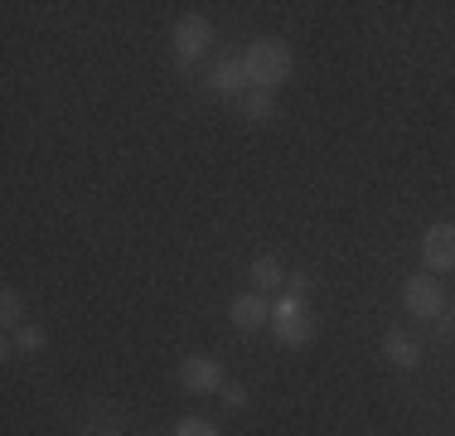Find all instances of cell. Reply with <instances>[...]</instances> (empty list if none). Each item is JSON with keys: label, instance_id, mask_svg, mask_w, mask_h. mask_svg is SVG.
<instances>
[{"label": "cell", "instance_id": "obj_16", "mask_svg": "<svg viewBox=\"0 0 455 436\" xmlns=\"http://www.w3.org/2000/svg\"><path fill=\"white\" fill-rule=\"evenodd\" d=\"M310 287H315V281H310L306 271H296V277H286V296H296V301H306V296H310Z\"/></svg>", "mask_w": 455, "mask_h": 436}, {"label": "cell", "instance_id": "obj_10", "mask_svg": "<svg viewBox=\"0 0 455 436\" xmlns=\"http://www.w3.org/2000/svg\"><path fill=\"white\" fill-rule=\"evenodd\" d=\"M383 359H387L393 368H417V364H421V344L411 340L407 330H387V335H383Z\"/></svg>", "mask_w": 455, "mask_h": 436}, {"label": "cell", "instance_id": "obj_11", "mask_svg": "<svg viewBox=\"0 0 455 436\" xmlns=\"http://www.w3.org/2000/svg\"><path fill=\"white\" fill-rule=\"evenodd\" d=\"M247 281H252L247 291H262V296H267V291L286 287V267H281L276 257H257L252 267H247Z\"/></svg>", "mask_w": 455, "mask_h": 436}, {"label": "cell", "instance_id": "obj_12", "mask_svg": "<svg viewBox=\"0 0 455 436\" xmlns=\"http://www.w3.org/2000/svg\"><path fill=\"white\" fill-rule=\"evenodd\" d=\"M0 325H5L10 335H15L20 325H25V301H20V291H15V287L0 291Z\"/></svg>", "mask_w": 455, "mask_h": 436}, {"label": "cell", "instance_id": "obj_5", "mask_svg": "<svg viewBox=\"0 0 455 436\" xmlns=\"http://www.w3.org/2000/svg\"><path fill=\"white\" fill-rule=\"evenodd\" d=\"M228 320H233L237 335H262V330H272V301L262 291H237L228 301Z\"/></svg>", "mask_w": 455, "mask_h": 436}, {"label": "cell", "instance_id": "obj_6", "mask_svg": "<svg viewBox=\"0 0 455 436\" xmlns=\"http://www.w3.org/2000/svg\"><path fill=\"white\" fill-rule=\"evenodd\" d=\"M180 384L189 392H199V398H209V392H223L228 378L213 354H189V359H180Z\"/></svg>", "mask_w": 455, "mask_h": 436}, {"label": "cell", "instance_id": "obj_8", "mask_svg": "<svg viewBox=\"0 0 455 436\" xmlns=\"http://www.w3.org/2000/svg\"><path fill=\"white\" fill-rule=\"evenodd\" d=\"M204 87H209L213 97H233V102H237V97H243L252 83H247V69H243V59H219L209 73H204Z\"/></svg>", "mask_w": 455, "mask_h": 436}, {"label": "cell", "instance_id": "obj_7", "mask_svg": "<svg viewBox=\"0 0 455 436\" xmlns=\"http://www.w3.org/2000/svg\"><path fill=\"white\" fill-rule=\"evenodd\" d=\"M421 262H427L431 277L455 271V223H431L421 233Z\"/></svg>", "mask_w": 455, "mask_h": 436}, {"label": "cell", "instance_id": "obj_14", "mask_svg": "<svg viewBox=\"0 0 455 436\" xmlns=\"http://www.w3.org/2000/svg\"><path fill=\"white\" fill-rule=\"evenodd\" d=\"M175 436H219V427H213L209 417H184L175 427Z\"/></svg>", "mask_w": 455, "mask_h": 436}, {"label": "cell", "instance_id": "obj_9", "mask_svg": "<svg viewBox=\"0 0 455 436\" xmlns=\"http://www.w3.org/2000/svg\"><path fill=\"white\" fill-rule=\"evenodd\" d=\"M233 112L243 117V122H252V126H267V122H276V93H262V87H247V93L233 102Z\"/></svg>", "mask_w": 455, "mask_h": 436}, {"label": "cell", "instance_id": "obj_1", "mask_svg": "<svg viewBox=\"0 0 455 436\" xmlns=\"http://www.w3.org/2000/svg\"><path fill=\"white\" fill-rule=\"evenodd\" d=\"M243 69H247V83H252V87L276 93V87L286 83L291 73H296V53H291L286 39L262 35V39H252V44L243 49Z\"/></svg>", "mask_w": 455, "mask_h": 436}, {"label": "cell", "instance_id": "obj_4", "mask_svg": "<svg viewBox=\"0 0 455 436\" xmlns=\"http://www.w3.org/2000/svg\"><path fill=\"white\" fill-rule=\"evenodd\" d=\"M209 49H213V25H209V20H204V15L175 20V63H180V69H194Z\"/></svg>", "mask_w": 455, "mask_h": 436}, {"label": "cell", "instance_id": "obj_13", "mask_svg": "<svg viewBox=\"0 0 455 436\" xmlns=\"http://www.w3.org/2000/svg\"><path fill=\"white\" fill-rule=\"evenodd\" d=\"M15 349H20V354H39V349H44V330H39V325H20V330H15Z\"/></svg>", "mask_w": 455, "mask_h": 436}, {"label": "cell", "instance_id": "obj_15", "mask_svg": "<svg viewBox=\"0 0 455 436\" xmlns=\"http://www.w3.org/2000/svg\"><path fill=\"white\" fill-rule=\"evenodd\" d=\"M223 408L243 412V408H247V388H243V384H223Z\"/></svg>", "mask_w": 455, "mask_h": 436}, {"label": "cell", "instance_id": "obj_2", "mask_svg": "<svg viewBox=\"0 0 455 436\" xmlns=\"http://www.w3.org/2000/svg\"><path fill=\"white\" fill-rule=\"evenodd\" d=\"M320 335V325H315V315H310V305L306 301H296V296H281L272 305V340L276 344H286V349H306L310 340Z\"/></svg>", "mask_w": 455, "mask_h": 436}, {"label": "cell", "instance_id": "obj_3", "mask_svg": "<svg viewBox=\"0 0 455 436\" xmlns=\"http://www.w3.org/2000/svg\"><path fill=\"white\" fill-rule=\"evenodd\" d=\"M403 311L417 315V320L446 315V281L431 277V271H411V277L403 281Z\"/></svg>", "mask_w": 455, "mask_h": 436}]
</instances>
